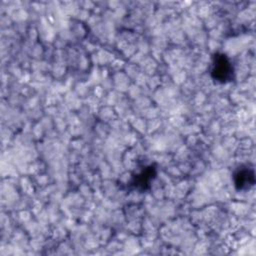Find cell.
<instances>
[{"label": "cell", "instance_id": "1", "mask_svg": "<svg viewBox=\"0 0 256 256\" xmlns=\"http://www.w3.org/2000/svg\"><path fill=\"white\" fill-rule=\"evenodd\" d=\"M210 75L218 84H226L233 81L235 69L231 59L224 53H215L212 58Z\"/></svg>", "mask_w": 256, "mask_h": 256}, {"label": "cell", "instance_id": "2", "mask_svg": "<svg viewBox=\"0 0 256 256\" xmlns=\"http://www.w3.org/2000/svg\"><path fill=\"white\" fill-rule=\"evenodd\" d=\"M157 175V168L154 164H147L141 167V169L132 175L128 186L131 190H137L140 192L146 191L151 187L153 180Z\"/></svg>", "mask_w": 256, "mask_h": 256}, {"label": "cell", "instance_id": "3", "mask_svg": "<svg viewBox=\"0 0 256 256\" xmlns=\"http://www.w3.org/2000/svg\"><path fill=\"white\" fill-rule=\"evenodd\" d=\"M235 188L238 191H247L255 184V171L249 165L240 166L233 175Z\"/></svg>", "mask_w": 256, "mask_h": 256}]
</instances>
